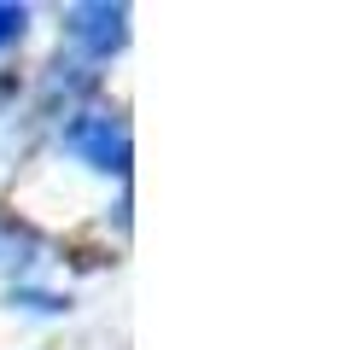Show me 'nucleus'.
Instances as JSON below:
<instances>
[{
  "instance_id": "1",
  "label": "nucleus",
  "mask_w": 356,
  "mask_h": 350,
  "mask_svg": "<svg viewBox=\"0 0 356 350\" xmlns=\"http://www.w3.org/2000/svg\"><path fill=\"white\" fill-rule=\"evenodd\" d=\"M65 146L82 158H94L99 169H123V135H111L106 117H82V123L65 128Z\"/></svg>"
},
{
  "instance_id": "3",
  "label": "nucleus",
  "mask_w": 356,
  "mask_h": 350,
  "mask_svg": "<svg viewBox=\"0 0 356 350\" xmlns=\"http://www.w3.org/2000/svg\"><path fill=\"white\" fill-rule=\"evenodd\" d=\"M18 29H24V6H0V47H6Z\"/></svg>"
},
{
  "instance_id": "2",
  "label": "nucleus",
  "mask_w": 356,
  "mask_h": 350,
  "mask_svg": "<svg viewBox=\"0 0 356 350\" xmlns=\"http://www.w3.org/2000/svg\"><path fill=\"white\" fill-rule=\"evenodd\" d=\"M76 35L94 53L117 47V41H123V12H117V6H76Z\"/></svg>"
}]
</instances>
